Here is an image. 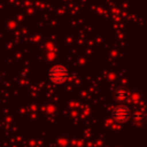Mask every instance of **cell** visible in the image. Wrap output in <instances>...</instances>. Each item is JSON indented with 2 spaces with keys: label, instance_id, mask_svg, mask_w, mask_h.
<instances>
[{
  "label": "cell",
  "instance_id": "1",
  "mask_svg": "<svg viewBox=\"0 0 147 147\" xmlns=\"http://www.w3.org/2000/svg\"><path fill=\"white\" fill-rule=\"evenodd\" d=\"M49 78L53 83L61 84L68 78V70L62 65H55L49 70Z\"/></svg>",
  "mask_w": 147,
  "mask_h": 147
},
{
  "label": "cell",
  "instance_id": "2",
  "mask_svg": "<svg viewBox=\"0 0 147 147\" xmlns=\"http://www.w3.org/2000/svg\"><path fill=\"white\" fill-rule=\"evenodd\" d=\"M113 117L117 122H126L130 118V110L124 106H117L113 110Z\"/></svg>",
  "mask_w": 147,
  "mask_h": 147
},
{
  "label": "cell",
  "instance_id": "3",
  "mask_svg": "<svg viewBox=\"0 0 147 147\" xmlns=\"http://www.w3.org/2000/svg\"><path fill=\"white\" fill-rule=\"evenodd\" d=\"M115 98L119 102H126L130 98V94L125 88H117L115 92Z\"/></svg>",
  "mask_w": 147,
  "mask_h": 147
}]
</instances>
